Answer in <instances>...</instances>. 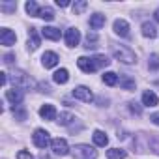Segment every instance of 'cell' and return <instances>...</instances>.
<instances>
[{
	"mask_svg": "<svg viewBox=\"0 0 159 159\" xmlns=\"http://www.w3.org/2000/svg\"><path fill=\"white\" fill-rule=\"evenodd\" d=\"M112 54L116 60L124 62V64H135L137 62V56L135 52L129 49V47H124V45H114L112 47Z\"/></svg>",
	"mask_w": 159,
	"mask_h": 159,
	"instance_id": "1",
	"label": "cell"
},
{
	"mask_svg": "<svg viewBox=\"0 0 159 159\" xmlns=\"http://www.w3.org/2000/svg\"><path fill=\"white\" fill-rule=\"evenodd\" d=\"M73 155H75V159H96L98 150L88 146V144H79L73 148Z\"/></svg>",
	"mask_w": 159,
	"mask_h": 159,
	"instance_id": "2",
	"label": "cell"
},
{
	"mask_svg": "<svg viewBox=\"0 0 159 159\" xmlns=\"http://www.w3.org/2000/svg\"><path fill=\"white\" fill-rule=\"evenodd\" d=\"M11 83H13V88L23 90V88H30V86H32V79H30L26 73H23V71H13Z\"/></svg>",
	"mask_w": 159,
	"mask_h": 159,
	"instance_id": "3",
	"label": "cell"
},
{
	"mask_svg": "<svg viewBox=\"0 0 159 159\" xmlns=\"http://www.w3.org/2000/svg\"><path fill=\"white\" fill-rule=\"evenodd\" d=\"M32 140H34V144H36L38 148H41V150H45L47 146L52 144V140H51V137H49V133H47L45 129H36L34 135H32Z\"/></svg>",
	"mask_w": 159,
	"mask_h": 159,
	"instance_id": "4",
	"label": "cell"
},
{
	"mask_svg": "<svg viewBox=\"0 0 159 159\" xmlns=\"http://www.w3.org/2000/svg\"><path fill=\"white\" fill-rule=\"evenodd\" d=\"M73 98H75V99H81V101H84V103L94 101V94H92V90L86 88V86H77V88H73Z\"/></svg>",
	"mask_w": 159,
	"mask_h": 159,
	"instance_id": "5",
	"label": "cell"
},
{
	"mask_svg": "<svg viewBox=\"0 0 159 159\" xmlns=\"http://www.w3.org/2000/svg\"><path fill=\"white\" fill-rule=\"evenodd\" d=\"M15 41H17V36H15L13 30H10V28H2V30H0V43H2V45L11 47V45H15Z\"/></svg>",
	"mask_w": 159,
	"mask_h": 159,
	"instance_id": "6",
	"label": "cell"
},
{
	"mask_svg": "<svg viewBox=\"0 0 159 159\" xmlns=\"http://www.w3.org/2000/svg\"><path fill=\"white\" fill-rule=\"evenodd\" d=\"M51 148H52V152L56 155H67L69 153V146H67L66 139H54L52 144H51Z\"/></svg>",
	"mask_w": 159,
	"mask_h": 159,
	"instance_id": "7",
	"label": "cell"
},
{
	"mask_svg": "<svg viewBox=\"0 0 159 159\" xmlns=\"http://www.w3.org/2000/svg\"><path fill=\"white\" fill-rule=\"evenodd\" d=\"M81 41V32L77 28H67L66 30V45L67 47H77Z\"/></svg>",
	"mask_w": 159,
	"mask_h": 159,
	"instance_id": "8",
	"label": "cell"
},
{
	"mask_svg": "<svg viewBox=\"0 0 159 159\" xmlns=\"http://www.w3.org/2000/svg\"><path fill=\"white\" fill-rule=\"evenodd\" d=\"M77 66L81 67L84 73H94L98 67H96V62H94V58H88V56H81L77 60Z\"/></svg>",
	"mask_w": 159,
	"mask_h": 159,
	"instance_id": "9",
	"label": "cell"
},
{
	"mask_svg": "<svg viewBox=\"0 0 159 159\" xmlns=\"http://www.w3.org/2000/svg\"><path fill=\"white\" fill-rule=\"evenodd\" d=\"M112 28H114V34L120 36V38H127V36H129V25H127V21H124V19H116Z\"/></svg>",
	"mask_w": 159,
	"mask_h": 159,
	"instance_id": "10",
	"label": "cell"
},
{
	"mask_svg": "<svg viewBox=\"0 0 159 159\" xmlns=\"http://www.w3.org/2000/svg\"><path fill=\"white\" fill-rule=\"evenodd\" d=\"M6 99L17 107L19 103H23L25 94H23V90H19V88H11V90H8V92H6Z\"/></svg>",
	"mask_w": 159,
	"mask_h": 159,
	"instance_id": "11",
	"label": "cell"
},
{
	"mask_svg": "<svg viewBox=\"0 0 159 159\" xmlns=\"http://www.w3.org/2000/svg\"><path fill=\"white\" fill-rule=\"evenodd\" d=\"M41 45V38H39V34H38V28H30L28 30V49L30 51H36L38 47Z\"/></svg>",
	"mask_w": 159,
	"mask_h": 159,
	"instance_id": "12",
	"label": "cell"
},
{
	"mask_svg": "<svg viewBox=\"0 0 159 159\" xmlns=\"http://www.w3.org/2000/svg\"><path fill=\"white\" fill-rule=\"evenodd\" d=\"M58 54L56 52H52V51H47V52H43V56H41V64H43V67H54L56 64H58Z\"/></svg>",
	"mask_w": 159,
	"mask_h": 159,
	"instance_id": "13",
	"label": "cell"
},
{
	"mask_svg": "<svg viewBox=\"0 0 159 159\" xmlns=\"http://www.w3.org/2000/svg\"><path fill=\"white\" fill-rule=\"evenodd\" d=\"M39 116L45 118V120H54V118H56V109H54V105H51V103L41 105V109H39Z\"/></svg>",
	"mask_w": 159,
	"mask_h": 159,
	"instance_id": "14",
	"label": "cell"
},
{
	"mask_svg": "<svg viewBox=\"0 0 159 159\" xmlns=\"http://www.w3.org/2000/svg\"><path fill=\"white\" fill-rule=\"evenodd\" d=\"M159 103V99H157V96L152 92V90H146L144 94H142V105L144 107H155Z\"/></svg>",
	"mask_w": 159,
	"mask_h": 159,
	"instance_id": "15",
	"label": "cell"
},
{
	"mask_svg": "<svg viewBox=\"0 0 159 159\" xmlns=\"http://www.w3.org/2000/svg\"><path fill=\"white\" fill-rule=\"evenodd\" d=\"M105 15L103 13H94L92 17H90V26L94 28V30H99V28H103L105 26Z\"/></svg>",
	"mask_w": 159,
	"mask_h": 159,
	"instance_id": "16",
	"label": "cell"
},
{
	"mask_svg": "<svg viewBox=\"0 0 159 159\" xmlns=\"http://www.w3.org/2000/svg\"><path fill=\"white\" fill-rule=\"evenodd\" d=\"M41 36H43V38H47V39L56 41V39H60V30H58V28H54V26H45V28L41 30Z\"/></svg>",
	"mask_w": 159,
	"mask_h": 159,
	"instance_id": "17",
	"label": "cell"
},
{
	"mask_svg": "<svg viewBox=\"0 0 159 159\" xmlns=\"http://www.w3.org/2000/svg\"><path fill=\"white\" fill-rule=\"evenodd\" d=\"M52 81H54L56 84H66V83L69 81V73H67V69H58V71H54Z\"/></svg>",
	"mask_w": 159,
	"mask_h": 159,
	"instance_id": "18",
	"label": "cell"
},
{
	"mask_svg": "<svg viewBox=\"0 0 159 159\" xmlns=\"http://www.w3.org/2000/svg\"><path fill=\"white\" fill-rule=\"evenodd\" d=\"M142 36L144 38H150V39H153L155 36H157V30H155V26L152 25V23H142Z\"/></svg>",
	"mask_w": 159,
	"mask_h": 159,
	"instance_id": "19",
	"label": "cell"
},
{
	"mask_svg": "<svg viewBox=\"0 0 159 159\" xmlns=\"http://www.w3.org/2000/svg\"><path fill=\"white\" fill-rule=\"evenodd\" d=\"M92 139H94V142L98 144V146H107L109 144V137L103 133V131H94V135H92Z\"/></svg>",
	"mask_w": 159,
	"mask_h": 159,
	"instance_id": "20",
	"label": "cell"
},
{
	"mask_svg": "<svg viewBox=\"0 0 159 159\" xmlns=\"http://www.w3.org/2000/svg\"><path fill=\"white\" fill-rule=\"evenodd\" d=\"M120 86L124 90H135V79H131L129 75H122L120 77Z\"/></svg>",
	"mask_w": 159,
	"mask_h": 159,
	"instance_id": "21",
	"label": "cell"
},
{
	"mask_svg": "<svg viewBox=\"0 0 159 159\" xmlns=\"http://www.w3.org/2000/svg\"><path fill=\"white\" fill-rule=\"evenodd\" d=\"M125 150H120V148H111L107 150V159H125Z\"/></svg>",
	"mask_w": 159,
	"mask_h": 159,
	"instance_id": "22",
	"label": "cell"
},
{
	"mask_svg": "<svg viewBox=\"0 0 159 159\" xmlns=\"http://www.w3.org/2000/svg\"><path fill=\"white\" fill-rule=\"evenodd\" d=\"M25 10H26V13H28V15H32V17H38L41 8H38V4L34 2V0H28V2L25 4Z\"/></svg>",
	"mask_w": 159,
	"mask_h": 159,
	"instance_id": "23",
	"label": "cell"
},
{
	"mask_svg": "<svg viewBox=\"0 0 159 159\" xmlns=\"http://www.w3.org/2000/svg\"><path fill=\"white\" fill-rule=\"evenodd\" d=\"M103 83L109 84V86H116V84H118V75H116L114 71H107V73L103 75Z\"/></svg>",
	"mask_w": 159,
	"mask_h": 159,
	"instance_id": "24",
	"label": "cell"
},
{
	"mask_svg": "<svg viewBox=\"0 0 159 159\" xmlns=\"http://www.w3.org/2000/svg\"><path fill=\"white\" fill-rule=\"evenodd\" d=\"M38 17H41L43 21H52L54 19V11H52V8H41Z\"/></svg>",
	"mask_w": 159,
	"mask_h": 159,
	"instance_id": "25",
	"label": "cell"
},
{
	"mask_svg": "<svg viewBox=\"0 0 159 159\" xmlns=\"http://www.w3.org/2000/svg\"><path fill=\"white\" fill-rule=\"evenodd\" d=\"M94 62H96V67H107V66L111 64V60H109L107 56H103V54L94 56Z\"/></svg>",
	"mask_w": 159,
	"mask_h": 159,
	"instance_id": "26",
	"label": "cell"
},
{
	"mask_svg": "<svg viewBox=\"0 0 159 159\" xmlns=\"http://www.w3.org/2000/svg\"><path fill=\"white\" fill-rule=\"evenodd\" d=\"M71 120H75V118H73V114H69V112H62V114L58 116V124H60V125H69Z\"/></svg>",
	"mask_w": 159,
	"mask_h": 159,
	"instance_id": "27",
	"label": "cell"
},
{
	"mask_svg": "<svg viewBox=\"0 0 159 159\" xmlns=\"http://www.w3.org/2000/svg\"><path fill=\"white\" fill-rule=\"evenodd\" d=\"M86 6H88V4L84 2V0H79V2L73 4V13H75V15H81V13L86 10Z\"/></svg>",
	"mask_w": 159,
	"mask_h": 159,
	"instance_id": "28",
	"label": "cell"
},
{
	"mask_svg": "<svg viewBox=\"0 0 159 159\" xmlns=\"http://www.w3.org/2000/svg\"><path fill=\"white\" fill-rule=\"evenodd\" d=\"M96 43H98V36H96L94 32L88 34V36H86V45H84V47H86V49H96V47H98Z\"/></svg>",
	"mask_w": 159,
	"mask_h": 159,
	"instance_id": "29",
	"label": "cell"
},
{
	"mask_svg": "<svg viewBox=\"0 0 159 159\" xmlns=\"http://www.w3.org/2000/svg\"><path fill=\"white\" fill-rule=\"evenodd\" d=\"M148 66H150V69L152 71H155V69H159V54H150V62H148Z\"/></svg>",
	"mask_w": 159,
	"mask_h": 159,
	"instance_id": "30",
	"label": "cell"
},
{
	"mask_svg": "<svg viewBox=\"0 0 159 159\" xmlns=\"http://www.w3.org/2000/svg\"><path fill=\"white\" fill-rule=\"evenodd\" d=\"M13 116L17 120H26V111L25 109H19V107H13Z\"/></svg>",
	"mask_w": 159,
	"mask_h": 159,
	"instance_id": "31",
	"label": "cell"
},
{
	"mask_svg": "<svg viewBox=\"0 0 159 159\" xmlns=\"http://www.w3.org/2000/svg\"><path fill=\"white\" fill-rule=\"evenodd\" d=\"M17 159H34V155L26 150H21V152H17Z\"/></svg>",
	"mask_w": 159,
	"mask_h": 159,
	"instance_id": "32",
	"label": "cell"
},
{
	"mask_svg": "<svg viewBox=\"0 0 159 159\" xmlns=\"http://www.w3.org/2000/svg\"><path fill=\"white\" fill-rule=\"evenodd\" d=\"M129 109H131V112H135L137 116L140 114V107H137V103H129Z\"/></svg>",
	"mask_w": 159,
	"mask_h": 159,
	"instance_id": "33",
	"label": "cell"
},
{
	"mask_svg": "<svg viewBox=\"0 0 159 159\" xmlns=\"http://www.w3.org/2000/svg\"><path fill=\"white\" fill-rule=\"evenodd\" d=\"M6 83H8V73H0V84L6 86Z\"/></svg>",
	"mask_w": 159,
	"mask_h": 159,
	"instance_id": "34",
	"label": "cell"
},
{
	"mask_svg": "<svg viewBox=\"0 0 159 159\" xmlns=\"http://www.w3.org/2000/svg\"><path fill=\"white\" fill-rule=\"evenodd\" d=\"M13 58H15V56H13L11 52H10V54H6V56H4V64H11V62H13Z\"/></svg>",
	"mask_w": 159,
	"mask_h": 159,
	"instance_id": "35",
	"label": "cell"
},
{
	"mask_svg": "<svg viewBox=\"0 0 159 159\" xmlns=\"http://www.w3.org/2000/svg\"><path fill=\"white\" fill-rule=\"evenodd\" d=\"M150 120H152V122H153L155 125H159V112H155V114H152V116H150Z\"/></svg>",
	"mask_w": 159,
	"mask_h": 159,
	"instance_id": "36",
	"label": "cell"
},
{
	"mask_svg": "<svg viewBox=\"0 0 159 159\" xmlns=\"http://www.w3.org/2000/svg\"><path fill=\"white\" fill-rule=\"evenodd\" d=\"M56 6H60V8H66V6H69V2H67V0H56Z\"/></svg>",
	"mask_w": 159,
	"mask_h": 159,
	"instance_id": "37",
	"label": "cell"
},
{
	"mask_svg": "<svg viewBox=\"0 0 159 159\" xmlns=\"http://www.w3.org/2000/svg\"><path fill=\"white\" fill-rule=\"evenodd\" d=\"M153 17H155V21H157V23H159V10H157V11H155V13H153Z\"/></svg>",
	"mask_w": 159,
	"mask_h": 159,
	"instance_id": "38",
	"label": "cell"
}]
</instances>
